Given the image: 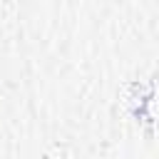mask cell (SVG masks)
Segmentation results:
<instances>
[]
</instances>
